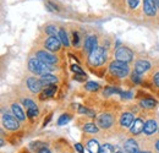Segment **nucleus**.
I'll list each match as a JSON object with an SVG mask.
<instances>
[{"label":"nucleus","mask_w":159,"mask_h":153,"mask_svg":"<svg viewBox=\"0 0 159 153\" xmlns=\"http://www.w3.org/2000/svg\"><path fill=\"white\" fill-rule=\"evenodd\" d=\"M28 69L31 72L36 74V75H45L49 74L53 69L49 66V64H45L43 61H40L39 59L36 58H31L28 61Z\"/></svg>","instance_id":"obj_1"},{"label":"nucleus","mask_w":159,"mask_h":153,"mask_svg":"<svg viewBox=\"0 0 159 153\" xmlns=\"http://www.w3.org/2000/svg\"><path fill=\"white\" fill-rule=\"evenodd\" d=\"M109 70L113 75L118 77H125L127 76L129 74V66H127V63H124V61H120V60H115L110 64L109 66Z\"/></svg>","instance_id":"obj_2"},{"label":"nucleus","mask_w":159,"mask_h":153,"mask_svg":"<svg viewBox=\"0 0 159 153\" xmlns=\"http://www.w3.org/2000/svg\"><path fill=\"white\" fill-rule=\"evenodd\" d=\"M105 50L103 48L97 47L96 49H93L91 53H89V57H88V61L92 66H99L102 64H104L105 61Z\"/></svg>","instance_id":"obj_3"},{"label":"nucleus","mask_w":159,"mask_h":153,"mask_svg":"<svg viewBox=\"0 0 159 153\" xmlns=\"http://www.w3.org/2000/svg\"><path fill=\"white\" fill-rule=\"evenodd\" d=\"M2 124L7 129V130H17L20 128L19 125V119L14 115H10V114H5L2 116Z\"/></svg>","instance_id":"obj_4"},{"label":"nucleus","mask_w":159,"mask_h":153,"mask_svg":"<svg viewBox=\"0 0 159 153\" xmlns=\"http://www.w3.org/2000/svg\"><path fill=\"white\" fill-rule=\"evenodd\" d=\"M115 58H116V60L124 61V63H129V61L132 60L134 54H132V52H131L129 48H126V47H120V48H118V50H116V53H115Z\"/></svg>","instance_id":"obj_5"},{"label":"nucleus","mask_w":159,"mask_h":153,"mask_svg":"<svg viewBox=\"0 0 159 153\" xmlns=\"http://www.w3.org/2000/svg\"><path fill=\"white\" fill-rule=\"evenodd\" d=\"M61 45V40L57 36H50L45 42V48L50 52H58Z\"/></svg>","instance_id":"obj_6"},{"label":"nucleus","mask_w":159,"mask_h":153,"mask_svg":"<svg viewBox=\"0 0 159 153\" xmlns=\"http://www.w3.org/2000/svg\"><path fill=\"white\" fill-rule=\"evenodd\" d=\"M37 59H39L40 61H43V63H45V64H55L57 61H58V58L55 57V55H53V54H50V53H48V52H45V50H40L37 53Z\"/></svg>","instance_id":"obj_7"},{"label":"nucleus","mask_w":159,"mask_h":153,"mask_svg":"<svg viewBox=\"0 0 159 153\" xmlns=\"http://www.w3.org/2000/svg\"><path fill=\"white\" fill-rule=\"evenodd\" d=\"M143 9L147 16H154L157 11V5L154 0H143Z\"/></svg>","instance_id":"obj_8"},{"label":"nucleus","mask_w":159,"mask_h":153,"mask_svg":"<svg viewBox=\"0 0 159 153\" xmlns=\"http://www.w3.org/2000/svg\"><path fill=\"white\" fill-rule=\"evenodd\" d=\"M27 86L28 88L33 92V93H38L42 91V87H43V83L40 82V80L36 78V77H30L27 80Z\"/></svg>","instance_id":"obj_9"},{"label":"nucleus","mask_w":159,"mask_h":153,"mask_svg":"<svg viewBox=\"0 0 159 153\" xmlns=\"http://www.w3.org/2000/svg\"><path fill=\"white\" fill-rule=\"evenodd\" d=\"M113 121H114V119H113V116L110 114H103L98 118V125H99L102 129L110 128L113 125Z\"/></svg>","instance_id":"obj_10"},{"label":"nucleus","mask_w":159,"mask_h":153,"mask_svg":"<svg viewBox=\"0 0 159 153\" xmlns=\"http://www.w3.org/2000/svg\"><path fill=\"white\" fill-rule=\"evenodd\" d=\"M124 148L127 153H139V145L134 140H127L124 145Z\"/></svg>","instance_id":"obj_11"},{"label":"nucleus","mask_w":159,"mask_h":153,"mask_svg":"<svg viewBox=\"0 0 159 153\" xmlns=\"http://www.w3.org/2000/svg\"><path fill=\"white\" fill-rule=\"evenodd\" d=\"M149 67H151V65H149L148 61H146V60H139V61L136 63V65H135V71L139 72V75H141V74L146 72Z\"/></svg>","instance_id":"obj_12"},{"label":"nucleus","mask_w":159,"mask_h":153,"mask_svg":"<svg viewBox=\"0 0 159 153\" xmlns=\"http://www.w3.org/2000/svg\"><path fill=\"white\" fill-rule=\"evenodd\" d=\"M132 123H134V115L131 114V113H124V114L121 115V118H120V124H121L122 126L129 128V126L132 125Z\"/></svg>","instance_id":"obj_13"},{"label":"nucleus","mask_w":159,"mask_h":153,"mask_svg":"<svg viewBox=\"0 0 159 153\" xmlns=\"http://www.w3.org/2000/svg\"><path fill=\"white\" fill-rule=\"evenodd\" d=\"M157 123L154 120H148L147 123H144V128H143V131L147 135H151L153 132L157 131Z\"/></svg>","instance_id":"obj_14"},{"label":"nucleus","mask_w":159,"mask_h":153,"mask_svg":"<svg viewBox=\"0 0 159 153\" xmlns=\"http://www.w3.org/2000/svg\"><path fill=\"white\" fill-rule=\"evenodd\" d=\"M96 48H97V38L94 36H91V37H88V38L86 39V42H84V49L87 52L91 53Z\"/></svg>","instance_id":"obj_15"},{"label":"nucleus","mask_w":159,"mask_h":153,"mask_svg":"<svg viewBox=\"0 0 159 153\" xmlns=\"http://www.w3.org/2000/svg\"><path fill=\"white\" fill-rule=\"evenodd\" d=\"M58 78L50 74H45V75H42V78H40V82L43 83V86H50V85H54L57 83Z\"/></svg>","instance_id":"obj_16"},{"label":"nucleus","mask_w":159,"mask_h":153,"mask_svg":"<svg viewBox=\"0 0 159 153\" xmlns=\"http://www.w3.org/2000/svg\"><path fill=\"white\" fill-rule=\"evenodd\" d=\"M143 128H144V124H143V121L141 120V119H136L135 121H134V125L131 126V132L134 135H137L139 134L142 130H143Z\"/></svg>","instance_id":"obj_17"},{"label":"nucleus","mask_w":159,"mask_h":153,"mask_svg":"<svg viewBox=\"0 0 159 153\" xmlns=\"http://www.w3.org/2000/svg\"><path fill=\"white\" fill-rule=\"evenodd\" d=\"M55 91H57V86H54V85L47 86L45 90L43 91L42 96H40V99H44V98H47V97H52L54 93H55Z\"/></svg>","instance_id":"obj_18"},{"label":"nucleus","mask_w":159,"mask_h":153,"mask_svg":"<svg viewBox=\"0 0 159 153\" xmlns=\"http://www.w3.org/2000/svg\"><path fill=\"white\" fill-rule=\"evenodd\" d=\"M11 109H12V113L14 115L19 119V120H25V114H23V112H22V109H21V107L19 104H12V107H11Z\"/></svg>","instance_id":"obj_19"},{"label":"nucleus","mask_w":159,"mask_h":153,"mask_svg":"<svg viewBox=\"0 0 159 153\" xmlns=\"http://www.w3.org/2000/svg\"><path fill=\"white\" fill-rule=\"evenodd\" d=\"M87 148L91 153H99V143L96 141V140H91L88 143H87Z\"/></svg>","instance_id":"obj_20"},{"label":"nucleus","mask_w":159,"mask_h":153,"mask_svg":"<svg viewBox=\"0 0 159 153\" xmlns=\"http://www.w3.org/2000/svg\"><path fill=\"white\" fill-rule=\"evenodd\" d=\"M156 104H157V102L153 100V99H143V100H141V105L143 108H153V107H156Z\"/></svg>","instance_id":"obj_21"},{"label":"nucleus","mask_w":159,"mask_h":153,"mask_svg":"<svg viewBox=\"0 0 159 153\" xmlns=\"http://www.w3.org/2000/svg\"><path fill=\"white\" fill-rule=\"evenodd\" d=\"M83 130H84L86 132H91V134L98 132V128H97L94 124H86V125L83 126Z\"/></svg>","instance_id":"obj_22"},{"label":"nucleus","mask_w":159,"mask_h":153,"mask_svg":"<svg viewBox=\"0 0 159 153\" xmlns=\"http://www.w3.org/2000/svg\"><path fill=\"white\" fill-rule=\"evenodd\" d=\"M59 38L61 40V43L65 45V47H67L69 44H70V42H69V39H67V35H66V32L64 31V30H60L59 31Z\"/></svg>","instance_id":"obj_23"},{"label":"nucleus","mask_w":159,"mask_h":153,"mask_svg":"<svg viewBox=\"0 0 159 153\" xmlns=\"http://www.w3.org/2000/svg\"><path fill=\"white\" fill-rule=\"evenodd\" d=\"M114 93H116V95H121L122 92L120 91L119 88H115V87H108V88L103 92V95H104V96H107V97L110 96V95H114Z\"/></svg>","instance_id":"obj_24"},{"label":"nucleus","mask_w":159,"mask_h":153,"mask_svg":"<svg viewBox=\"0 0 159 153\" xmlns=\"http://www.w3.org/2000/svg\"><path fill=\"white\" fill-rule=\"evenodd\" d=\"M99 153H114V147L111 145H104L100 147Z\"/></svg>","instance_id":"obj_25"},{"label":"nucleus","mask_w":159,"mask_h":153,"mask_svg":"<svg viewBox=\"0 0 159 153\" xmlns=\"http://www.w3.org/2000/svg\"><path fill=\"white\" fill-rule=\"evenodd\" d=\"M86 88H87L88 91H98L99 85L96 83V82H87V83H86Z\"/></svg>","instance_id":"obj_26"},{"label":"nucleus","mask_w":159,"mask_h":153,"mask_svg":"<svg viewBox=\"0 0 159 153\" xmlns=\"http://www.w3.org/2000/svg\"><path fill=\"white\" fill-rule=\"evenodd\" d=\"M22 103H23V105H25L27 109H31V108H37L36 103H34V102H32L31 99H23V100H22Z\"/></svg>","instance_id":"obj_27"},{"label":"nucleus","mask_w":159,"mask_h":153,"mask_svg":"<svg viewBox=\"0 0 159 153\" xmlns=\"http://www.w3.org/2000/svg\"><path fill=\"white\" fill-rule=\"evenodd\" d=\"M70 121V116L69 115H61L59 118V120H58V124L59 125H65V124H67Z\"/></svg>","instance_id":"obj_28"},{"label":"nucleus","mask_w":159,"mask_h":153,"mask_svg":"<svg viewBox=\"0 0 159 153\" xmlns=\"http://www.w3.org/2000/svg\"><path fill=\"white\" fill-rule=\"evenodd\" d=\"M45 32H47L48 35H50V36H55V35H57V28H55L54 26H48V27L45 28Z\"/></svg>","instance_id":"obj_29"},{"label":"nucleus","mask_w":159,"mask_h":153,"mask_svg":"<svg viewBox=\"0 0 159 153\" xmlns=\"http://www.w3.org/2000/svg\"><path fill=\"white\" fill-rule=\"evenodd\" d=\"M27 115H28L30 118L37 116V115H38V109H37V108H31V109H28V110H27Z\"/></svg>","instance_id":"obj_30"},{"label":"nucleus","mask_w":159,"mask_h":153,"mask_svg":"<svg viewBox=\"0 0 159 153\" xmlns=\"http://www.w3.org/2000/svg\"><path fill=\"white\" fill-rule=\"evenodd\" d=\"M79 112L81 114H87V115H89V116H94V113H93V112H91V110H88V109H86V108H83V107H80Z\"/></svg>","instance_id":"obj_31"},{"label":"nucleus","mask_w":159,"mask_h":153,"mask_svg":"<svg viewBox=\"0 0 159 153\" xmlns=\"http://www.w3.org/2000/svg\"><path fill=\"white\" fill-rule=\"evenodd\" d=\"M131 78H132V81H134L135 83H139V82H141V80H139V72H136V71L131 75Z\"/></svg>","instance_id":"obj_32"},{"label":"nucleus","mask_w":159,"mask_h":153,"mask_svg":"<svg viewBox=\"0 0 159 153\" xmlns=\"http://www.w3.org/2000/svg\"><path fill=\"white\" fill-rule=\"evenodd\" d=\"M71 69H72V71H74V72H76V74H79V75H83V71L81 70V67L77 66V65H72V66H71Z\"/></svg>","instance_id":"obj_33"},{"label":"nucleus","mask_w":159,"mask_h":153,"mask_svg":"<svg viewBox=\"0 0 159 153\" xmlns=\"http://www.w3.org/2000/svg\"><path fill=\"white\" fill-rule=\"evenodd\" d=\"M139 0H129V5H130V7L131 9H135L137 5H139Z\"/></svg>","instance_id":"obj_34"},{"label":"nucleus","mask_w":159,"mask_h":153,"mask_svg":"<svg viewBox=\"0 0 159 153\" xmlns=\"http://www.w3.org/2000/svg\"><path fill=\"white\" fill-rule=\"evenodd\" d=\"M79 40H80L79 35L75 32V33H74V44H75V45H79Z\"/></svg>","instance_id":"obj_35"},{"label":"nucleus","mask_w":159,"mask_h":153,"mask_svg":"<svg viewBox=\"0 0 159 153\" xmlns=\"http://www.w3.org/2000/svg\"><path fill=\"white\" fill-rule=\"evenodd\" d=\"M121 97H122V98H131V97H132V93H130V92H127V93L124 92V93H121Z\"/></svg>","instance_id":"obj_36"},{"label":"nucleus","mask_w":159,"mask_h":153,"mask_svg":"<svg viewBox=\"0 0 159 153\" xmlns=\"http://www.w3.org/2000/svg\"><path fill=\"white\" fill-rule=\"evenodd\" d=\"M75 147H76V150H77L80 153L83 152V147H82V145H80V143H76V146H75Z\"/></svg>","instance_id":"obj_37"},{"label":"nucleus","mask_w":159,"mask_h":153,"mask_svg":"<svg viewBox=\"0 0 159 153\" xmlns=\"http://www.w3.org/2000/svg\"><path fill=\"white\" fill-rule=\"evenodd\" d=\"M154 83H156V85L159 87V72L154 75Z\"/></svg>","instance_id":"obj_38"},{"label":"nucleus","mask_w":159,"mask_h":153,"mask_svg":"<svg viewBox=\"0 0 159 153\" xmlns=\"http://www.w3.org/2000/svg\"><path fill=\"white\" fill-rule=\"evenodd\" d=\"M38 153H50V151H49L48 148H45V147H44V148L39 150V151H38Z\"/></svg>","instance_id":"obj_39"},{"label":"nucleus","mask_w":159,"mask_h":153,"mask_svg":"<svg viewBox=\"0 0 159 153\" xmlns=\"http://www.w3.org/2000/svg\"><path fill=\"white\" fill-rule=\"evenodd\" d=\"M156 148L159 151V141H157V143H156Z\"/></svg>","instance_id":"obj_40"},{"label":"nucleus","mask_w":159,"mask_h":153,"mask_svg":"<svg viewBox=\"0 0 159 153\" xmlns=\"http://www.w3.org/2000/svg\"><path fill=\"white\" fill-rule=\"evenodd\" d=\"M156 1V5H157V7L159 9V0H154Z\"/></svg>","instance_id":"obj_41"},{"label":"nucleus","mask_w":159,"mask_h":153,"mask_svg":"<svg viewBox=\"0 0 159 153\" xmlns=\"http://www.w3.org/2000/svg\"><path fill=\"white\" fill-rule=\"evenodd\" d=\"M139 153H149V152H139Z\"/></svg>","instance_id":"obj_42"},{"label":"nucleus","mask_w":159,"mask_h":153,"mask_svg":"<svg viewBox=\"0 0 159 153\" xmlns=\"http://www.w3.org/2000/svg\"><path fill=\"white\" fill-rule=\"evenodd\" d=\"M116 153H122V152H116Z\"/></svg>","instance_id":"obj_43"}]
</instances>
